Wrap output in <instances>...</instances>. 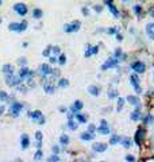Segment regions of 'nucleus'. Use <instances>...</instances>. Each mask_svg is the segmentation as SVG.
<instances>
[{
  "instance_id": "nucleus-1",
  "label": "nucleus",
  "mask_w": 154,
  "mask_h": 162,
  "mask_svg": "<svg viewBox=\"0 0 154 162\" xmlns=\"http://www.w3.org/2000/svg\"><path fill=\"white\" fill-rule=\"evenodd\" d=\"M29 23L26 20L23 22H12V23L8 24V30L10 31H16V32H23L27 30Z\"/></svg>"
},
{
  "instance_id": "nucleus-2",
  "label": "nucleus",
  "mask_w": 154,
  "mask_h": 162,
  "mask_svg": "<svg viewBox=\"0 0 154 162\" xmlns=\"http://www.w3.org/2000/svg\"><path fill=\"white\" fill-rule=\"evenodd\" d=\"M4 81H6V84L8 87H12V88H15L18 85V84H20V83H23V81H22V79L19 77V75H8V76H4Z\"/></svg>"
},
{
  "instance_id": "nucleus-3",
  "label": "nucleus",
  "mask_w": 154,
  "mask_h": 162,
  "mask_svg": "<svg viewBox=\"0 0 154 162\" xmlns=\"http://www.w3.org/2000/svg\"><path fill=\"white\" fill-rule=\"evenodd\" d=\"M23 107L24 105L22 104V103H19V101H12V104H11V107H10V115L12 117H18L20 115Z\"/></svg>"
},
{
  "instance_id": "nucleus-4",
  "label": "nucleus",
  "mask_w": 154,
  "mask_h": 162,
  "mask_svg": "<svg viewBox=\"0 0 154 162\" xmlns=\"http://www.w3.org/2000/svg\"><path fill=\"white\" fill-rule=\"evenodd\" d=\"M29 116L31 117V120L34 122V123H38V124H41V126H43L45 122H46V119H45V116H43V113L41 112V111H33V112L29 113Z\"/></svg>"
},
{
  "instance_id": "nucleus-5",
  "label": "nucleus",
  "mask_w": 154,
  "mask_h": 162,
  "mask_svg": "<svg viewBox=\"0 0 154 162\" xmlns=\"http://www.w3.org/2000/svg\"><path fill=\"white\" fill-rule=\"evenodd\" d=\"M81 27V22L80 20H74L72 22V23H68L64 26V31L68 32V34H70V32H77L78 30H80Z\"/></svg>"
},
{
  "instance_id": "nucleus-6",
  "label": "nucleus",
  "mask_w": 154,
  "mask_h": 162,
  "mask_svg": "<svg viewBox=\"0 0 154 162\" xmlns=\"http://www.w3.org/2000/svg\"><path fill=\"white\" fill-rule=\"evenodd\" d=\"M118 60H116L115 57H110L108 60H106V62H104L103 65L100 66V69H101V72H106L108 70V69H112V68H115V66H118Z\"/></svg>"
},
{
  "instance_id": "nucleus-7",
  "label": "nucleus",
  "mask_w": 154,
  "mask_h": 162,
  "mask_svg": "<svg viewBox=\"0 0 154 162\" xmlns=\"http://www.w3.org/2000/svg\"><path fill=\"white\" fill-rule=\"evenodd\" d=\"M130 83L131 85H133V88L135 89V93H142V88L139 85V79H138V73H133V75L130 76Z\"/></svg>"
},
{
  "instance_id": "nucleus-8",
  "label": "nucleus",
  "mask_w": 154,
  "mask_h": 162,
  "mask_svg": "<svg viewBox=\"0 0 154 162\" xmlns=\"http://www.w3.org/2000/svg\"><path fill=\"white\" fill-rule=\"evenodd\" d=\"M14 11L19 16H24V15H27V12H29V7H27V4H24V3H16V4H14Z\"/></svg>"
},
{
  "instance_id": "nucleus-9",
  "label": "nucleus",
  "mask_w": 154,
  "mask_h": 162,
  "mask_svg": "<svg viewBox=\"0 0 154 162\" xmlns=\"http://www.w3.org/2000/svg\"><path fill=\"white\" fill-rule=\"evenodd\" d=\"M145 135H146V130L143 127H139L135 132V137H134V141L137 143V146H142L143 143V139H145Z\"/></svg>"
},
{
  "instance_id": "nucleus-10",
  "label": "nucleus",
  "mask_w": 154,
  "mask_h": 162,
  "mask_svg": "<svg viewBox=\"0 0 154 162\" xmlns=\"http://www.w3.org/2000/svg\"><path fill=\"white\" fill-rule=\"evenodd\" d=\"M19 77L22 79V81H27L29 79H33L34 77V72L30 70L27 66H22V69L19 70Z\"/></svg>"
},
{
  "instance_id": "nucleus-11",
  "label": "nucleus",
  "mask_w": 154,
  "mask_h": 162,
  "mask_svg": "<svg viewBox=\"0 0 154 162\" xmlns=\"http://www.w3.org/2000/svg\"><path fill=\"white\" fill-rule=\"evenodd\" d=\"M96 131L99 132L100 135H108L111 132V128H110V126H108V123H107V120H101L100 122V126L96 128Z\"/></svg>"
},
{
  "instance_id": "nucleus-12",
  "label": "nucleus",
  "mask_w": 154,
  "mask_h": 162,
  "mask_svg": "<svg viewBox=\"0 0 154 162\" xmlns=\"http://www.w3.org/2000/svg\"><path fill=\"white\" fill-rule=\"evenodd\" d=\"M131 69H133L135 73L141 75V73H143L146 70V65L142 61H134L133 64H131Z\"/></svg>"
},
{
  "instance_id": "nucleus-13",
  "label": "nucleus",
  "mask_w": 154,
  "mask_h": 162,
  "mask_svg": "<svg viewBox=\"0 0 154 162\" xmlns=\"http://www.w3.org/2000/svg\"><path fill=\"white\" fill-rule=\"evenodd\" d=\"M38 70L39 73L42 75L43 77H47V76H50L51 75V70H53V68H51L49 64H41L39 65V68H38Z\"/></svg>"
},
{
  "instance_id": "nucleus-14",
  "label": "nucleus",
  "mask_w": 154,
  "mask_h": 162,
  "mask_svg": "<svg viewBox=\"0 0 154 162\" xmlns=\"http://www.w3.org/2000/svg\"><path fill=\"white\" fill-rule=\"evenodd\" d=\"M106 4H107L108 8H110V11H111L112 15H114V18H119V11H118V8H116V6L112 3V0H106Z\"/></svg>"
},
{
  "instance_id": "nucleus-15",
  "label": "nucleus",
  "mask_w": 154,
  "mask_h": 162,
  "mask_svg": "<svg viewBox=\"0 0 154 162\" xmlns=\"http://www.w3.org/2000/svg\"><path fill=\"white\" fill-rule=\"evenodd\" d=\"M97 53H99V47H97V46H91V45H88V47H87V50H85V54H84V56L87 57V58H89L91 56H96Z\"/></svg>"
},
{
  "instance_id": "nucleus-16",
  "label": "nucleus",
  "mask_w": 154,
  "mask_h": 162,
  "mask_svg": "<svg viewBox=\"0 0 154 162\" xmlns=\"http://www.w3.org/2000/svg\"><path fill=\"white\" fill-rule=\"evenodd\" d=\"M107 149H108L107 143H95V145H92V150L96 153H104Z\"/></svg>"
},
{
  "instance_id": "nucleus-17",
  "label": "nucleus",
  "mask_w": 154,
  "mask_h": 162,
  "mask_svg": "<svg viewBox=\"0 0 154 162\" xmlns=\"http://www.w3.org/2000/svg\"><path fill=\"white\" fill-rule=\"evenodd\" d=\"M20 146H22V150H26L30 147V138L27 134H22L20 137Z\"/></svg>"
},
{
  "instance_id": "nucleus-18",
  "label": "nucleus",
  "mask_w": 154,
  "mask_h": 162,
  "mask_svg": "<svg viewBox=\"0 0 154 162\" xmlns=\"http://www.w3.org/2000/svg\"><path fill=\"white\" fill-rule=\"evenodd\" d=\"M43 89H45L46 93L53 95L54 91H55V87L53 85V83H51V81H45V83H43Z\"/></svg>"
},
{
  "instance_id": "nucleus-19",
  "label": "nucleus",
  "mask_w": 154,
  "mask_h": 162,
  "mask_svg": "<svg viewBox=\"0 0 154 162\" xmlns=\"http://www.w3.org/2000/svg\"><path fill=\"white\" fill-rule=\"evenodd\" d=\"M2 72H3V75H4V76L14 75V73H15V68H14V65H12V64H6L4 66H3Z\"/></svg>"
},
{
  "instance_id": "nucleus-20",
  "label": "nucleus",
  "mask_w": 154,
  "mask_h": 162,
  "mask_svg": "<svg viewBox=\"0 0 154 162\" xmlns=\"http://www.w3.org/2000/svg\"><path fill=\"white\" fill-rule=\"evenodd\" d=\"M126 103H129V104L131 105H134V107H137V105H139V97H137V96H134V95H129V96L126 97Z\"/></svg>"
},
{
  "instance_id": "nucleus-21",
  "label": "nucleus",
  "mask_w": 154,
  "mask_h": 162,
  "mask_svg": "<svg viewBox=\"0 0 154 162\" xmlns=\"http://www.w3.org/2000/svg\"><path fill=\"white\" fill-rule=\"evenodd\" d=\"M145 31H146V34H147L149 38L154 40V22H152V23H147V24H146Z\"/></svg>"
},
{
  "instance_id": "nucleus-22",
  "label": "nucleus",
  "mask_w": 154,
  "mask_h": 162,
  "mask_svg": "<svg viewBox=\"0 0 154 162\" xmlns=\"http://www.w3.org/2000/svg\"><path fill=\"white\" fill-rule=\"evenodd\" d=\"M82 107H84L82 101H81V100H76V101H74V104L69 108V111H72L73 113H76V112H78V111H81Z\"/></svg>"
},
{
  "instance_id": "nucleus-23",
  "label": "nucleus",
  "mask_w": 154,
  "mask_h": 162,
  "mask_svg": "<svg viewBox=\"0 0 154 162\" xmlns=\"http://www.w3.org/2000/svg\"><path fill=\"white\" fill-rule=\"evenodd\" d=\"M130 119L133 120V122H138V120H141V109H139V105H137V108H135L134 111L131 112Z\"/></svg>"
},
{
  "instance_id": "nucleus-24",
  "label": "nucleus",
  "mask_w": 154,
  "mask_h": 162,
  "mask_svg": "<svg viewBox=\"0 0 154 162\" xmlns=\"http://www.w3.org/2000/svg\"><path fill=\"white\" fill-rule=\"evenodd\" d=\"M74 116H76V120L78 122V123H81V124H84V123H87L88 122V116L85 115V113H82L81 111H78L74 113Z\"/></svg>"
},
{
  "instance_id": "nucleus-25",
  "label": "nucleus",
  "mask_w": 154,
  "mask_h": 162,
  "mask_svg": "<svg viewBox=\"0 0 154 162\" xmlns=\"http://www.w3.org/2000/svg\"><path fill=\"white\" fill-rule=\"evenodd\" d=\"M114 57H115L118 61H125L126 58H127V56H126V54L122 51V49H121V47H118V49L115 50V53H114Z\"/></svg>"
},
{
  "instance_id": "nucleus-26",
  "label": "nucleus",
  "mask_w": 154,
  "mask_h": 162,
  "mask_svg": "<svg viewBox=\"0 0 154 162\" xmlns=\"http://www.w3.org/2000/svg\"><path fill=\"white\" fill-rule=\"evenodd\" d=\"M93 138H95V134H91V132H88V131L80 134V139L81 141H84V142H89V141H92Z\"/></svg>"
},
{
  "instance_id": "nucleus-27",
  "label": "nucleus",
  "mask_w": 154,
  "mask_h": 162,
  "mask_svg": "<svg viewBox=\"0 0 154 162\" xmlns=\"http://www.w3.org/2000/svg\"><path fill=\"white\" fill-rule=\"evenodd\" d=\"M88 93L92 96H99L100 95V88L97 85H89L88 87Z\"/></svg>"
},
{
  "instance_id": "nucleus-28",
  "label": "nucleus",
  "mask_w": 154,
  "mask_h": 162,
  "mask_svg": "<svg viewBox=\"0 0 154 162\" xmlns=\"http://www.w3.org/2000/svg\"><path fill=\"white\" fill-rule=\"evenodd\" d=\"M118 95H119V92H118L116 88H110V89H108L107 96H108L110 100H112V99H116V97H118Z\"/></svg>"
},
{
  "instance_id": "nucleus-29",
  "label": "nucleus",
  "mask_w": 154,
  "mask_h": 162,
  "mask_svg": "<svg viewBox=\"0 0 154 162\" xmlns=\"http://www.w3.org/2000/svg\"><path fill=\"white\" fill-rule=\"evenodd\" d=\"M43 16V11L41 8H34L33 10V18L34 19H42Z\"/></svg>"
},
{
  "instance_id": "nucleus-30",
  "label": "nucleus",
  "mask_w": 154,
  "mask_h": 162,
  "mask_svg": "<svg viewBox=\"0 0 154 162\" xmlns=\"http://www.w3.org/2000/svg\"><path fill=\"white\" fill-rule=\"evenodd\" d=\"M69 142H70L69 135L62 134L61 137H59V143H61V146H68V145H69Z\"/></svg>"
},
{
  "instance_id": "nucleus-31",
  "label": "nucleus",
  "mask_w": 154,
  "mask_h": 162,
  "mask_svg": "<svg viewBox=\"0 0 154 162\" xmlns=\"http://www.w3.org/2000/svg\"><path fill=\"white\" fill-rule=\"evenodd\" d=\"M121 145L123 146V147H126V149H129V147H131V145H133V142H131V139L130 138H127V137H125V138H121Z\"/></svg>"
},
{
  "instance_id": "nucleus-32",
  "label": "nucleus",
  "mask_w": 154,
  "mask_h": 162,
  "mask_svg": "<svg viewBox=\"0 0 154 162\" xmlns=\"http://www.w3.org/2000/svg\"><path fill=\"white\" fill-rule=\"evenodd\" d=\"M69 130H72V131H74V130H77V127H78V122L76 120L74 122L73 119H69L68 120V126H66Z\"/></svg>"
},
{
  "instance_id": "nucleus-33",
  "label": "nucleus",
  "mask_w": 154,
  "mask_h": 162,
  "mask_svg": "<svg viewBox=\"0 0 154 162\" xmlns=\"http://www.w3.org/2000/svg\"><path fill=\"white\" fill-rule=\"evenodd\" d=\"M57 87L58 88H66V87H69V80H68V79H58L57 80Z\"/></svg>"
},
{
  "instance_id": "nucleus-34",
  "label": "nucleus",
  "mask_w": 154,
  "mask_h": 162,
  "mask_svg": "<svg viewBox=\"0 0 154 162\" xmlns=\"http://www.w3.org/2000/svg\"><path fill=\"white\" fill-rule=\"evenodd\" d=\"M125 103H126V99H125V97H118V107H116V111H118V112H122Z\"/></svg>"
},
{
  "instance_id": "nucleus-35",
  "label": "nucleus",
  "mask_w": 154,
  "mask_h": 162,
  "mask_svg": "<svg viewBox=\"0 0 154 162\" xmlns=\"http://www.w3.org/2000/svg\"><path fill=\"white\" fill-rule=\"evenodd\" d=\"M57 64L59 65V66H62V65H65L66 64V56L65 54H59V56L57 57Z\"/></svg>"
},
{
  "instance_id": "nucleus-36",
  "label": "nucleus",
  "mask_w": 154,
  "mask_h": 162,
  "mask_svg": "<svg viewBox=\"0 0 154 162\" xmlns=\"http://www.w3.org/2000/svg\"><path fill=\"white\" fill-rule=\"evenodd\" d=\"M8 93L4 91H0V101L2 103H8Z\"/></svg>"
},
{
  "instance_id": "nucleus-37",
  "label": "nucleus",
  "mask_w": 154,
  "mask_h": 162,
  "mask_svg": "<svg viewBox=\"0 0 154 162\" xmlns=\"http://www.w3.org/2000/svg\"><path fill=\"white\" fill-rule=\"evenodd\" d=\"M121 142V137L119 135H112V137L110 138V145H118V143Z\"/></svg>"
},
{
  "instance_id": "nucleus-38",
  "label": "nucleus",
  "mask_w": 154,
  "mask_h": 162,
  "mask_svg": "<svg viewBox=\"0 0 154 162\" xmlns=\"http://www.w3.org/2000/svg\"><path fill=\"white\" fill-rule=\"evenodd\" d=\"M15 88H16V91H19V92H22V93H26V92H27L29 91V88H27V85H23V84H18V85L16 87H15Z\"/></svg>"
},
{
  "instance_id": "nucleus-39",
  "label": "nucleus",
  "mask_w": 154,
  "mask_h": 162,
  "mask_svg": "<svg viewBox=\"0 0 154 162\" xmlns=\"http://www.w3.org/2000/svg\"><path fill=\"white\" fill-rule=\"evenodd\" d=\"M59 161H61L59 156L58 154H54V153H53V156H50L47 158V162H59Z\"/></svg>"
},
{
  "instance_id": "nucleus-40",
  "label": "nucleus",
  "mask_w": 154,
  "mask_h": 162,
  "mask_svg": "<svg viewBox=\"0 0 154 162\" xmlns=\"http://www.w3.org/2000/svg\"><path fill=\"white\" fill-rule=\"evenodd\" d=\"M133 11L135 12V15H137V16H141V14H142V6L135 4V6L133 7Z\"/></svg>"
},
{
  "instance_id": "nucleus-41",
  "label": "nucleus",
  "mask_w": 154,
  "mask_h": 162,
  "mask_svg": "<svg viewBox=\"0 0 154 162\" xmlns=\"http://www.w3.org/2000/svg\"><path fill=\"white\" fill-rule=\"evenodd\" d=\"M42 157H43L42 150L38 149V150H37V153L34 154V161H39V160H42Z\"/></svg>"
},
{
  "instance_id": "nucleus-42",
  "label": "nucleus",
  "mask_w": 154,
  "mask_h": 162,
  "mask_svg": "<svg viewBox=\"0 0 154 162\" xmlns=\"http://www.w3.org/2000/svg\"><path fill=\"white\" fill-rule=\"evenodd\" d=\"M153 122H154V116H153V115H147V116H146L145 119H143V123H145V124H152Z\"/></svg>"
},
{
  "instance_id": "nucleus-43",
  "label": "nucleus",
  "mask_w": 154,
  "mask_h": 162,
  "mask_svg": "<svg viewBox=\"0 0 154 162\" xmlns=\"http://www.w3.org/2000/svg\"><path fill=\"white\" fill-rule=\"evenodd\" d=\"M107 34H110V35H115L116 32H118V27H110V28H107L106 30Z\"/></svg>"
},
{
  "instance_id": "nucleus-44",
  "label": "nucleus",
  "mask_w": 154,
  "mask_h": 162,
  "mask_svg": "<svg viewBox=\"0 0 154 162\" xmlns=\"http://www.w3.org/2000/svg\"><path fill=\"white\" fill-rule=\"evenodd\" d=\"M51 51L54 53V56H59L61 54V49H59V46H51Z\"/></svg>"
},
{
  "instance_id": "nucleus-45",
  "label": "nucleus",
  "mask_w": 154,
  "mask_h": 162,
  "mask_svg": "<svg viewBox=\"0 0 154 162\" xmlns=\"http://www.w3.org/2000/svg\"><path fill=\"white\" fill-rule=\"evenodd\" d=\"M50 53H51V46H47L46 49L42 51V56L43 57H49V56H50Z\"/></svg>"
},
{
  "instance_id": "nucleus-46",
  "label": "nucleus",
  "mask_w": 154,
  "mask_h": 162,
  "mask_svg": "<svg viewBox=\"0 0 154 162\" xmlns=\"http://www.w3.org/2000/svg\"><path fill=\"white\" fill-rule=\"evenodd\" d=\"M93 10H95V12H96V14H100L101 11H103V6L96 4V6H93Z\"/></svg>"
},
{
  "instance_id": "nucleus-47",
  "label": "nucleus",
  "mask_w": 154,
  "mask_h": 162,
  "mask_svg": "<svg viewBox=\"0 0 154 162\" xmlns=\"http://www.w3.org/2000/svg\"><path fill=\"white\" fill-rule=\"evenodd\" d=\"M88 132L95 134V132H96V126H95V124H89V126H88Z\"/></svg>"
},
{
  "instance_id": "nucleus-48",
  "label": "nucleus",
  "mask_w": 154,
  "mask_h": 162,
  "mask_svg": "<svg viewBox=\"0 0 154 162\" xmlns=\"http://www.w3.org/2000/svg\"><path fill=\"white\" fill-rule=\"evenodd\" d=\"M35 139H37V141H42V139H43V134H42V132L37 131L35 132Z\"/></svg>"
},
{
  "instance_id": "nucleus-49",
  "label": "nucleus",
  "mask_w": 154,
  "mask_h": 162,
  "mask_svg": "<svg viewBox=\"0 0 154 162\" xmlns=\"http://www.w3.org/2000/svg\"><path fill=\"white\" fill-rule=\"evenodd\" d=\"M49 62L50 64H57V56H49Z\"/></svg>"
},
{
  "instance_id": "nucleus-50",
  "label": "nucleus",
  "mask_w": 154,
  "mask_h": 162,
  "mask_svg": "<svg viewBox=\"0 0 154 162\" xmlns=\"http://www.w3.org/2000/svg\"><path fill=\"white\" fill-rule=\"evenodd\" d=\"M18 64H19V65H22V66H24L26 64H27V60H26L24 57H22V58H19V61H18Z\"/></svg>"
},
{
  "instance_id": "nucleus-51",
  "label": "nucleus",
  "mask_w": 154,
  "mask_h": 162,
  "mask_svg": "<svg viewBox=\"0 0 154 162\" xmlns=\"http://www.w3.org/2000/svg\"><path fill=\"white\" fill-rule=\"evenodd\" d=\"M81 12H82V15H84V16H88V15H89V10L87 8V7H82V8H81Z\"/></svg>"
},
{
  "instance_id": "nucleus-52",
  "label": "nucleus",
  "mask_w": 154,
  "mask_h": 162,
  "mask_svg": "<svg viewBox=\"0 0 154 162\" xmlns=\"http://www.w3.org/2000/svg\"><path fill=\"white\" fill-rule=\"evenodd\" d=\"M125 160H126V161H129V162H134V161H135V157H134V156H131V154H129V156H126V157H125Z\"/></svg>"
},
{
  "instance_id": "nucleus-53",
  "label": "nucleus",
  "mask_w": 154,
  "mask_h": 162,
  "mask_svg": "<svg viewBox=\"0 0 154 162\" xmlns=\"http://www.w3.org/2000/svg\"><path fill=\"white\" fill-rule=\"evenodd\" d=\"M149 15L152 16V18H154V6H152V7L149 8Z\"/></svg>"
},
{
  "instance_id": "nucleus-54",
  "label": "nucleus",
  "mask_w": 154,
  "mask_h": 162,
  "mask_svg": "<svg viewBox=\"0 0 154 162\" xmlns=\"http://www.w3.org/2000/svg\"><path fill=\"white\" fill-rule=\"evenodd\" d=\"M116 39H118L119 40V42H122V40H123V36H122V34H119V32H116Z\"/></svg>"
},
{
  "instance_id": "nucleus-55",
  "label": "nucleus",
  "mask_w": 154,
  "mask_h": 162,
  "mask_svg": "<svg viewBox=\"0 0 154 162\" xmlns=\"http://www.w3.org/2000/svg\"><path fill=\"white\" fill-rule=\"evenodd\" d=\"M53 153L54 154H58L59 153V147L58 146H53Z\"/></svg>"
},
{
  "instance_id": "nucleus-56",
  "label": "nucleus",
  "mask_w": 154,
  "mask_h": 162,
  "mask_svg": "<svg viewBox=\"0 0 154 162\" xmlns=\"http://www.w3.org/2000/svg\"><path fill=\"white\" fill-rule=\"evenodd\" d=\"M35 146H37V149H41V147H42V141H37Z\"/></svg>"
},
{
  "instance_id": "nucleus-57",
  "label": "nucleus",
  "mask_w": 154,
  "mask_h": 162,
  "mask_svg": "<svg viewBox=\"0 0 154 162\" xmlns=\"http://www.w3.org/2000/svg\"><path fill=\"white\" fill-rule=\"evenodd\" d=\"M4 111H6V107L4 105H0V116L4 113Z\"/></svg>"
},
{
  "instance_id": "nucleus-58",
  "label": "nucleus",
  "mask_w": 154,
  "mask_h": 162,
  "mask_svg": "<svg viewBox=\"0 0 154 162\" xmlns=\"http://www.w3.org/2000/svg\"><path fill=\"white\" fill-rule=\"evenodd\" d=\"M59 111H61V112H66L68 109L65 108V107H59Z\"/></svg>"
},
{
  "instance_id": "nucleus-59",
  "label": "nucleus",
  "mask_w": 154,
  "mask_h": 162,
  "mask_svg": "<svg viewBox=\"0 0 154 162\" xmlns=\"http://www.w3.org/2000/svg\"><path fill=\"white\" fill-rule=\"evenodd\" d=\"M122 2H129V0H122Z\"/></svg>"
},
{
  "instance_id": "nucleus-60",
  "label": "nucleus",
  "mask_w": 154,
  "mask_h": 162,
  "mask_svg": "<svg viewBox=\"0 0 154 162\" xmlns=\"http://www.w3.org/2000/svg\"><path fill=\"white\" fill-rule=\"evenodd\" d=\"M2 3H3V2H2V0H0V6H2Z\"/></svg>"
},
{
  "instance_id": "nucleus-61",
  "label": "nucleus",
  "mask_w": 154,
  "mask_h": 162,
  "mask_svg": "<svg viewBox=\"0 0 154 162\" xmlns=\"http://www.w3.org/2000/svg\"><path fill=\"white\" fill-rule=\"evenodd\" d=\"M153 96H154V92H153Z\"/></svg>"
}]
</instances>
